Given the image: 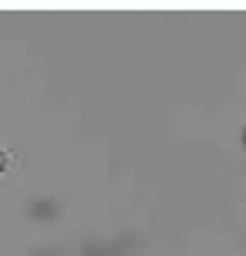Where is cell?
Returning <instances> with one entry per match:
<instances>
[{
    "label": "cell",
    "instance_id": "7a4b0ae2",
    "mask_svg": "<svg viewBox=\"0 0 246 256\" xmlns=\"http://www.w3.org/2000/svg\"><path fill=\"white\" fill-rule=\"evenodd\" d=\"M240 145H243V152H246V125H243V132H240Z\"/></svg>",
    "mask_w": 246,
    "mask_h": 256
},
{
    "label": "cell",
    "instance_id": "6da1fadb",
    "mask_svg": "<svg viewBox=\"0 0 246 256\" xmlns=\"http://www.w3.org/2000/svg\"><path fill=\"white\" fill-rule=\"evenodd\" d=\"M10 166H14V155L7 152V148H0V176H4V172H7Z\"/></svg>",
    "mask_w": 246,
    "mask_h": 256
}]
</instances>
